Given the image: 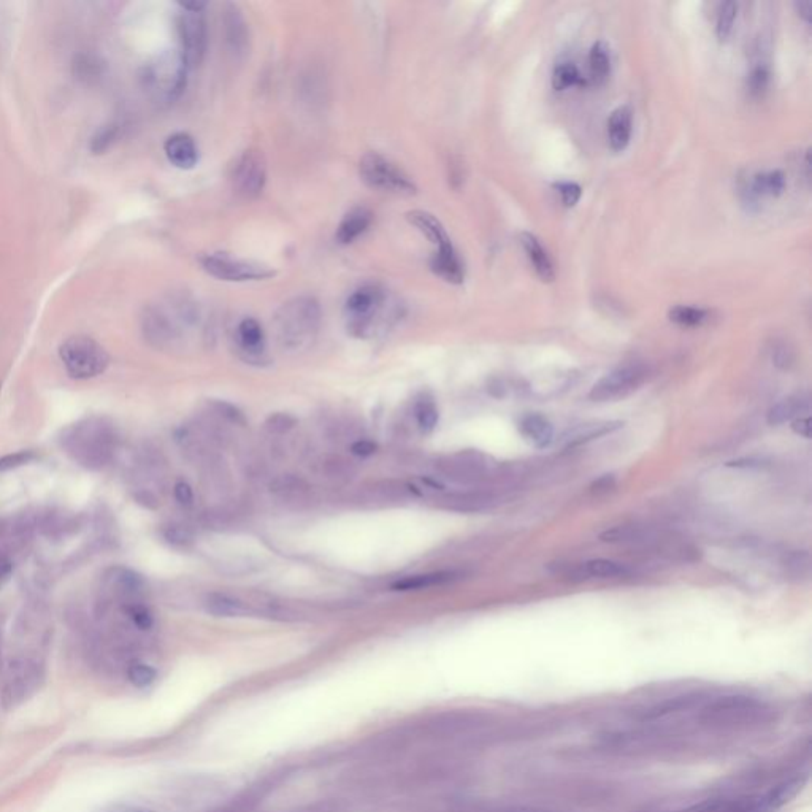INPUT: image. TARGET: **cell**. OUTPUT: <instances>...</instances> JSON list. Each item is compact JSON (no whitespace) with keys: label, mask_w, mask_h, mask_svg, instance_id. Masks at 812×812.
Wrapping results in <instances>:
<instances>
[{"label":"cell","mask_w":812,"mask_h":812,"mask_svg":"<svg viewBox=\"0 0 812 812\" xmlns=\"http://www.w3.org/2000/svg\"><path fill=\"white\" fill-rule=\"evenodd\" d=\"M373 213L372 210L367 207H356L349 210L345 218L341 220L340 224L337 227L335 239L340 245H351L360 235L368 230V227L372 226Z\"/></svg>","instance_id":"e0dca14e"},{"label":"cell","mask_w":812,"mask_h":812,"mask_svg":"<svg viewBox=\"0 0 812 812\" xmlns=\"http://www.w3.org/2000/svg\"><path fill=\"white\" fill-rule=\"evenodd\" d=\"M107 812H156L148 809V807H131V805H116L110 807Z\"/></svg>","instance_id":"db71d44e"},{"label":"cell","mask_w":812,"mask_h":812,"mask_svg":"<svg viewBox=\"0 0 812 812\" xmlns=\"http://www.w3.org/2000/svg\"><path fill=\"white\" fill-rule=\"evenodd\" d=\"M648 377V368L641 364H627L599 379L589 392V398L593 402H612L617 398L629 396L644 383Z\"/></svg>","instance_id":"8fae6325"},{"label":"cell","mask_w":812,"mask_h":812,"mask_svg":"<svg viewBox=\"0 0 812 812\" xmlns=\"http://www.w3.org/2000/svg\"><path fill=\"white\" fill-rule=\"evenodd\" d=\"M59 443L76 465L97 472L114 459L120 438L108 417L89 416L64 428Z\"/></svg>","instance_id":"6da1fadb"},{"label":"cell","mask_w":812,"mask_h":812,"mask_svg":"<svg viewBox=\"0 0 812 812\" xmlns=\"http://www.w3.org/2000/svg\"><path fill=\"white\" fill-rule=\"evenodd\" d=\"M554 188L561 194L562 203L565 207L573 208L576 203L580 202L581 194H582L580 184L565 181V183H555Z\"/></svg>","instance_id":"60d3db41"},{"label":"cell","mask_w":812,"mask_h":812,"mask_svg":"<svg viewBox=\"0 0 812 812\" xmlns=\"http://www.w3.org/2000/svg\"><path fill=\"white\" fill-rule=\"evenodd\" d=\"M59 357L72 378L91 379L105 372L110 357L105 347L86 335H75L64 341Z\"/></svg>","instance_id":"8992f818"},{"label":"cell","mask_w":812,"mask_h":812,"mask_svg":"<svg viewBox=\"0 0 812 812\" xmlns=\"http://www.w3.org/2000/svg\"><path fill=\"white\" fill-rule=\"evenodd\" d=\"M798 781H790L771 788L767 794L748 795L731 800L708 801L687 812H775L794 797Z\"/></svg>","instance_id":"9c48e42d"},{"label":"cell","mask_w":812,"mask_h":812,"mask_svg":"<svg viewBox=\"0 0 812 812\" xmlns=\"http://www.w3.org/2000/svg\"><path fill=\"white\" fill-rule=\"evenodd\" d=\"M389 294L377 283L360 286L351 292L345 303L347 330L356 337L372 334L387 311Z\"/></svg>","instance_id":"277c9868"},{"label":"cell","mask_w":812,"mask_h":812,"mask_svg":"<svg viewBox=\"0 0 812 812\" xmlns=\"http://www.w3.org/2000/svg\"><path fill=\"white\" fill-rule=\"evenodd\" d=\"M190 67L180 53H165L146 69V88L154 101L171 105L183 94Z\"/></svg>","instance_id":"5b68a950"},{"label":"cell","mask_w":812,"mask_h":812,"mask_svg":"<svg viewBox=\"0 0 812 812\" xmlns=\"http://www.w3.org/2000/svg\"><path fill=\"white\" fill-rule=\"evenodd\" d=\"M227 40L232 44L233 50L241 51L246 44L245 19L240 15L239 8L229 5L226 12Z\"/></svg>","instance_id":"f1b7e54d"},{"label":"cell","mask_w":812,"mask_h":812,"mask_svg":"<svg viewBox=\"0 0 812 812\" xmlns=\"http://www.w3.org/2000/svg\"><path fill=\"white\" fill-rule=\"evenodd\" d=\"M652 532L633 525H617L600 533V540L611 544H641L651 542Z\"/></svg>","instance_id":"4316f807"},{"label":"cell","mask_w":812,"mask_h":812,"mask_svg":"<svg viewBox=\"0 0 812 812\" xmlns=\"http://www.w3.org/2000/svg\"><path fill=\"white\" fill-rule=\"evenodd\" d=\"M233 191L243 199L260 196L267 183V162L259 150H246L232 167Z\"/></svg>","instance_id":"7c38bea8"},{"label":"cell","mask_w":812,"mask_h":812,"mask_svg":"<svg viewBox=\"0 0 812 812\" xmlns=\"http://www.w3.org/2000/svg\"><path fill=\"white\" fill-rule=\"evenodd\" d=\"M102 581L107 597L110 595V599L120 600V605L135 602L133 599L145 589V580L126 567L110 568L103 573Z\"/></svg>","instance_id":"4fadbf2b"},{"label":"cell","mask_w":812,"mask_h":812,"mask_svg":"<svg viewBox=\"0 0 812 812\" xmlns=\"http://www.w3.org/2000/svg\"><path fill=\"white\" fill-rule=\"evenodd\" d=\"M201 265L208 275L229 283L264 281L277 275L271 267L246 259L232 258L224 252H213L201 258Z\"/></svg>","instance_id":"30bf717a"},{"label":"cell","mask_w":812,"mask_h":812,"mask_svg":"<svg viewBox=\"0 0 812 812\" xmlns=\"http://www.w3.org/2000/svg\"><path fill=\"white\" fill-rule=\"evenodd\" d=\"M786 567H788V573L795 576V578L805 576L807 573V570H809V554L805 553V551L792 553V554L788 555V561H786Z\"/></svg>","instance_id":"ab89813d"},{"label":"cell","mask_w":812,"mask_h":812,"mask_svg":"<svg viewBox=\"0 0 812 812\" xmlns=\"http://www.w3.org/2000/svg\"><path fill=\"white\" fill-rule=\"evenodd\" d=\"M121 610L124 612V616L131 621L135 629L146 631L152 630L154 625V617L148 606L140 603V602H131V603H122Z\"/></svg>","instance_id":"d6a6232c"},{"label":"cell","mask_w":812,"mask_h":812,"mask_svg":"<svg viewBox=\"0 0 812 812\" xmlns=\"http://www.w3.org/2000/svg\"><path fill=\"white\" fill-rule=\"evenodd\" d=\"M294 424H296V421L290 416L279 413V415L271 416L270 419L267 421V427H269L270 432H275V434H284L289 428L294 427Z\"/></svg>","instance_id":"7bdbcfd3"},{"label":"cell","mask_w":812,"mask_h":812,"mask_svg":"<svg viewBox=\"0 0 812 812\" xmlns=\"http://www.w3.org/2000/svg\"><path fill=\"white\" fill-rule=\"evenodd\" d=\"M578 84H587V80L581 75L580 69L573 63H561L555 65L553 72V86L557 91H565Z\"/></svg>","instance_id":"f546056e"},{"label":"cell","mask_w":812,"mask_h":812,"mask_svg":"<svg viewBox=\"0 0 812 812\" xmlns=\"http://www.w3.org/2000/svg\"><path fill=\"white\" fill-rule=\"evenodd\" d=\"M235 340L239 349L248 360H259L265 354V332L260 322L254 318H245L239 322L235 330Z\"/></svg>","instance_id":"9a60e30c"},{"label":"cell","mask_w":812,"mask_h":812,"mask_svg":"<svg viewBox=\"0 0 812 812\" xmlns=\"http://www.w3.org/2000/svg\"><path fill=\"white\" fill-rule=\"evenodd\" d=\"M519 432L525 440L529 441L530 445L540 447V449L549 446L554 440L553 424L548 417L538 415V413L523 416L519 422Z\"/></svg>","instance_id":"44dd1931"},{"label":"cell","mask_w":812,"mask_h":812,"mask_svg":"<svg viewBox=\"0 0 812 812\" xmlns=\"http://www.w3.org/2000/svg\"><path fill=\"white\" fill-rule=\"evenodd\" d=\"M769 78H771V73L765 64L756 65L754 69L750 70L749 78H748V89H749L750 95L756 99L763 97V94L768 91Z\"/></svg>","instance_id":"d590c367"},{"label":"cell","mask_w":812,"mask_h":812,"mask_svg":"<svg viewBox=\"0 0 812 812\" xmlns=\"http://www.w3.org/2000/svg\"><path fill=\"white\" fill-rule=\"evenodd\" d=\"M13 568H15V563H13L10 554L5 551H0V587L8 581L10 574L13 573Z\"/></svg>","instance_id":"681fc988"},{"label":"cell","mask_w":812,"mask_h":812,"mask_svg":"<svg viewBox=\"0 0 812 812\" xmlns=\"http://www.w3.org/2000/svg\"><path fill=\"white\" fill-rule=\"evenodd\" d=\"M519 239H521L523 249L527 252L530 264L533 265V269H535L536 275L542 278L544 283L554 281V265H553V260L549 258L548 251L540 243V240L536 239L533 233L529 232L521 233Z\"/></svg>","instance_id":"7402d4cb"},{"label":"cell","mask_w":812,"mask_h":812,"mask_svg":"<svg viewBox=\"0 0 812 812\" xmlns=\"http://www.w3.org/2000/svg\"><path fill=\"white\" fill-rule=\"evenodd\" d=\"M760 460L756 459H738L733 460V462H729L727 466H735V468H754V466H760Z\"/></svg>","instance_id":"f5cc1de1"},{"label":"cell","mask_w":812,"mask_h":812,"mask_svg":"<svg viewBox=\"0 0 812 812\" xmlns=\"http://www.w3.org/2000/svg\"><path fill=\"white\" fill-rule=\"evenodd\" d=\"M670 321L682 326V328H699L703 326L709 313L703 308H695V307H686V305H678L674 308L670 309Z\"/></svg>","instance_id":"4dcf8cb0"},{"label":"cell","mask_w":812,"mask_h":812,"mask_svg":"<svg viewBox=\"0 0 812 812\" xmlns=\"http://www.w3.org/2000/svg\"><path fill=\"white\" fill-rule=\"evenodd\" d=\"M614 487H616L614 474H603V476H600L599 479L593 481L592 485H591V491H592V494H597V495H603V494L612 491Z\"/></svg>","instance_id":"bcb514c9"},{"label":"cell","mask_w":812,"mask_h":812,"mask_svg":"<svg viewBox=\"0 0 812 812\" xmlns=\"http://www.w3.org/2000/svg\"><path fill=\"white\" fill-rule=\"evenodd\" d=\"M378 451V445L370 440H359L351 445V453L359 457H368Z\"/></svg>","instance_id":"c3c4849f"},{"label":"cell","mask_w":812,"mask_h":812,"mask_svg":"<svg viewBox=\"0 0 812 812\" xmlns=\"http://www.w3.org/2000/svg\"><path fill=\"white\" fill-rule=\"evenodd\" d=\"M416 419H417V424H419L422 432H426V434L432 432L436 427V424H438V409L435 406V402L432 398L422 397L416 404Z\"/></svg>","instance_id":"e575fe53"},{"label":"cell","mask_w":812,"mask_h":812,"mask_svg":"<svg viewBox=\"0 0 812 812\" xmlns=\"http://www.w3.org/2000/svg\"><path fill=\"white\" fill-rule=\"evenodd\" d=\"M214 406L218 409V413L227 417L229 421L235 422V424H245V416L239 408H235L233 405L226 404V402H214Z\"/></svg>","instance_id":"f6af8a7d"},{"label":"cell","mask_w":812,"mask_h":812,"mask_svg":"<svg viewBox=\"0 0 812 812\" xmlns=\"http://www.w3.org/2000/svg\"><path fill=\"white\" fill-rule=\"evenodd\" d=\"M795 353L792 347L786 343H779L773 347V364L781 370H788L794 366Z\"/></svg>","instance_id":"b9f144b4"},{"label":"cell","mask_w":812,"mask_h":812,"mask_svg":"<svg viewBox=\"0 0 812 812\" xmlns=\"http://www.w3.org/2000/svg\"><path fill=\"white\" fill-rule=\"evenodd\" d=\"M205 610L216 617H245L251 614L249 606L222 593H211L205 600Z\"/></svg>","instance_id":"d4e9b609"},{"label":"cell","mask_w":812,"mask_h":812,"mask_svg":"<svg viewBox=\"0 0 812 812\" xmlns=\"http://www.w3.org/2000/svg\"><path fill=\"white\" fill-rule=\"evenodd\" d=\"M406 220H408L409 224L415 226L416 229L428 240V241H432V243L436 246V251L446 249V248H451V246H453V241L449 239L446 229L443 227L440 220L435 218L434 214L428 213V211H424V210H413V211H408V213H406Z\"/></svg>","instance_id":"ac0fdd59"},{"label":"cell","mask_w":812,"mask_h":812,"mask_svg":"<svg viewBox=\"0 0 812 812\" xmlns=\"http://www.w3.org/2000/svg\"><path fill=\"white\" fill-rule=\"evenodd\" d=\"M584 573L592 578H619L629 574V568L619 562L608 561V559H592L584 563Z\"/></svg>","instance_id":"1f68e13d"},{"label":"cell","mask_w":812,"mask_h":812,"mask_svg":"<svg viewBox=\"0 0 812 812\" xmlns=\"http://www.w3.org/2000/svg\"><path fill=\"white\" fill-rule=\"evenodd\" d=\"M164 152L169 162L181 171H191L199 162V148L190 133L171 135L165 142Z\"/></svg>","instance_id":"2e32d148"},{"label":"cell","mask_w":812,"mask_h":812,"mask_svg":"<svg viewBox=\"0 0 812 812\" xmlns=\"http://www.w3.org/2000/svg\"><path fill=\"white\" fill-rule=\"evenodd\" d=\"M792 430H794L795 434L803 436V438H809L811 436V417L809 416L797 417V419L792 421Z\"/></svg>","instance_id":"f907efd6"},{"label":"cell","mask_w":812,"mask_h":812,"mask_svg":"<svg viewBox=\"0 0 812 812\" xmlns=\"http://www.w3.org/2000/svg\"><path fill=\"white\" fill-rule=\"evenodd\" d=\"M156 676H158V673H156L154 668L146 665V663H140V661L132 663L129 667V671H127L129 680L132 682L133 686L139 687V689L152 686V682L156 680Z\"/></svg>","instance_id":"74e56055"},{"label":"cell","mask_w":812,"mask_h":812,"mask_svg":"<svg viewBox=\"0 0 812 812\" xmlns=\"http://www.w3.org/2000/svg\"><path fill=\"white\" fill-rule=\"evenodd\" d=\"M633 127V112L629 105L616 108L608 121V140L612 152H623L629 146Z\"/></svg>","instance_id":"d6986e66"},{"label":"cell","mask_w":812,"mask_h":812,"mask_svg":"<svg viewBox=\"0 0 812 812\" xmlns=\"http://www.w3.org/2000/svg\"><path fill=\"white\" fill-rule=\"evenodd\" d=\"M786 190V177L781 171L757 173L741 186V196L748 205H756L767 197H779Z\"/></svg>","instance_id":"5bb4252c"},{"label":"cell","mask_w":812,"mask_h":812,"mask_svg":"<svg viewBox=\"0 0 812 812\" xmlns=\"http://www.w3.org/2000/svg\"><path fill=\"white\" fill-rule=\"evenodd\" d=\"M430 269L436 277L443 278L447 283H464L465 269L454 246L435 252L434 258L430 260Z\"/></svg>","instance_id":"ffe728a7"},{"label":"cell","mask_w":812,"mask_h":812,"mask_svg":"<svg viewBox=\"0 0 812 812\" xmlns=\"http://www.w3.org/2000/svg\"><path fill=\"white\" fill-rule=\"evenodd\" d=\"M37 459V453H34L31 449L8 454V455L0 457V473L10 472V470H16L19 466L29 465V464L35 462Z\"/></svg>","instance_id":"f35d334b"},{"label":"cell","mask_w":812,"mask_h":812,"mask_svg":"<svg viewBox=\"0 0 812 812\" xmlns=\"http://www.w3.org/2000/svg\"><path fill=\"white\" fill-rule=\"evenodd\" d=\"M589 69H591L589 80L595 84H602L608 80L611 73V51L605 42H597L593 44L589 54Z\"/></svg>","instance_id":"83f0119b"},{"label":"cell","mask_w":812,"mask_h":812,"mask_svg":"<svg viewBox=\"0 0 812 812\" xmlns=\"http://www.w3.org/2000/svg\"><path fill=\"white\" fill-rule=\"evenodd\" d=\"M457 578V573L453 572H436V573L415 574V576H406L398 580L397 582L392 584L394 591L398 592H409V591H421V589H428V587L441 586L446 584L449 581Z\"/></svg>","instance_id":"cb8c5ba5"},{"label":"cell","mask_w":812,"mask_h":812,"mask_svg":"<svg viewBox=\"0 0 812 812\" xmlns=\"http://www.w3.org/2000/svg\"><path fill=\"white\" fill-rule=\"evenodd\" d=\"M359 173L362 181L372 190L405 197L415 196L417 192V186L411 177L379 152H367L360 159Z\"/></svg>","instance_id":"52a82bcc"},{"label":"cell","mask_w":812,"mask_h":812,"mask_svg":"<svg viewBox=\"0 0 812 812\" xmlns=\"http://www.w3.org/2000/svg\"><path fill=\"white\" fill-rule=\"evenodd\" d=\"M203 2L181 4V13L178 18V34L181 42V57L186 65L192 69L202 63L207 51V23Z\"/></svg>","instance_id":"ba28073f"},{"label":"cell","mask_w":812,"mask_h":812,"mask_svg":"<svg viewBox=\"0 0 812 812\" xmlns=\"http://www.w3.org/2000/svg\"><path fill=\"white\" fill-rule=\"evenodd\" d=\"M737 15V2H724V4H720V6H719L716 34H718V38L720 42H725L727 38L730 37Z\"/></svg>","instance_id":"836d02e7"},{"label":"cell","mask_w":812,"mask_h":812,"mask_svg":"<svg viewBox=\"0 0 812 812\" xmlns=\"http://www.w3.org/2000/svg\"><path fill=\"white\" fill-rule=\"evenodd\" d=\"M173 494H175V498H177V502L180 504H183V506H190L194 502V492H192V487H191L188 483H184V481H180L175 484V489H173Z\"/></svg>","instance_id":"7dc6e473"},{"label":"cell","mask_w":812,"mask_h":812,"mask_svg":"<svg viewBox=\"0 0 812 812\" xmlns=\"http://www.w3.org/2000/svg\"><path fill=\"white\" fill-rule=\"evenodd\" d=\"M797 6V12L800 15L801 18L805 19L807 23L811 21V12H812V4L809 0H800V2H797L795 4Z\"/></svg>","instance_id":"816d5d0a"},{"label":"cell","mask_w":812,"mask_h":812,"mask_svg":"<svg viewBox=\"0 0 812 812\" xmlns=\"http://www.w3.org/2000/svg\"><path fill=\"white\" fill-rule=\"evenodd\" d=\"M162 536H164L165 542L171 544V546H177V548H186V546H190L194 542L192 532L188 527L180 525V523L165 525L164 529H162Z\"/></svg>","instance_id":"8d00e7d4"},{"label":"cell","mask_w":812,"mask_h":812,"mask_svg":"<svg viewBox=\"0 0 812 812\" xmlns=\"http://www.w3.org/2000/svg\"><path fill=\"white\" fill-rule=\"evenodd\" d=\"M321 326V307L315 297L300 296L284 303L275 316V330L284 351L298 353L313 345Z\"/></svg>","instance_id":"7a4b0ae2"},{"label":"cell","mask_w":812,"mask_h":812,"mask_svg":"<svg viewBox=\"0 0 812 812\" xmlns=\"http://www.w3.org/2000/svg\"><path fill=\"white\" fill-rule=\"evenodd\" d=\"M807 409H809V400L803 396L784 398L779 404H776L773 408L769 409L767 419H768L769 426L778 427L786 422L794 421L797 416Z\"/></svg>","instance_id":"484cf974"},{"label":"cell","mask_w":812,"mask_h":812,"mask_svg":"<svg viewBox=\"0 0 812 812\" xmlns=\"http://www.w3.org/2000/svg\"><path fill=\"white\" fill-rule=\"evenodd\" d=\"M197 322L199 311L194 303L184 298H171L146 308L142 318V328L152 347L171 349L183 338V328H192Z\"/></svg>","instance_id":"3957f363"},{"label":"cell","mask_w":812,"mask_h":812,"mask_svg":"<svg viewBox=\"0 0 812 812\" xmlns=\"http://www.w3.org/2000/svg\"><path fill=\"white\" fill-rule=\"evenodd\" d=\"M116 131H118V127L116 126H108L101 131V133L95 137L94 142H93V152H102L107 150L108 145L113 142L114 137H116Z\"/></svg>","instance_id":"ee69618b"},{"label":"cell","mask_w":812,"mask_h":812,"mask_svg":"<svg viewBox=\"0 0 812 812\" xmlns=\"http://www.w3.org/2000/svg\"><path fill=\"white\" fill-rule=\"evenodd\" d=\"M622 426L623 422L621 421L582 424V426L572 428V430L563 436V440L567 441L568 446H578V445H582V443H587V441H592L595 440V438H602V436H605V435L612 434V432H616V430H619Z\"/></svg>","instance_id":"603a6c76"}]
</instances>
